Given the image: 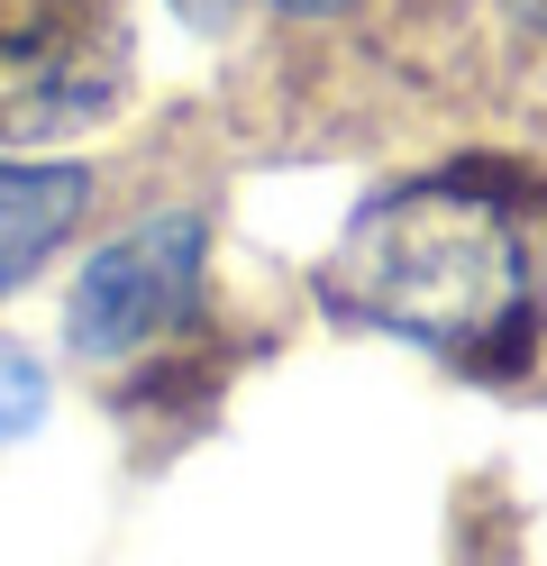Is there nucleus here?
Returning a JSON list of instances; mask_svg holds the SVG:
<instances>
[{"mask_svg":"<svg viewBox=\"0 0 547 566\" xmlns=\"http://www.w3.org/2000/svg\"><path fill=\"white\" fill-rule=\"evenodd\" d=\"M83 201H92L83 165H0V293H19V283L73 238Z\"/></svg>","mask_w":547,"mask_h":566,"instance_id":"4","label":"nucleus"},{"mask_svg":"<svg viewBox=\"0 0 547 566\" xmlns=\"http://www.w3.org/2000/svg\"><path fill=\"white\" fill-rule=\"evenodd\" d=\"M173 10L192 19V28H229V10H238V0H173Z\"/></svg>","mask_w":547,"mask_h":566,"instance_id":"6","label":"nucleus"},{"mask_svg":"<svg viewBox=\"0 0 547 566\" xmlns=\"http://www.w3.org/2000/svg\"><path fill=\"white\" fill-rule=\"evenodd\" d=\"M511 10H520V19H529V28H547V0H511Z\"/></svg>","mask_w":547,"mask_h":566,"instance_id":"8","label":"nucleus"},{"mask_svg":"<svg viewBox=\"0 0 547 566\" xmlns=\"http://www.w3.org/2000/svg\"><path fill=\"white\" fill-rule=\"evenodd\" d=\"M319 293L365 329H392L411 347L474 366L520 321V238H511V220L484 192L411 184L338 238Z\"/></svg>","mask_w":547,"mask_h":566,"instance_id":"1","label":"nucleus"},{"mask_svg":"<svg viewBox=\"0 0 547 566\" xmlns=\"http://www.w3.org/2000/svg\"><path fill=\"white\" fill-rule=\"evenodd\" d=\"M36 420H46V375H36V357L0 347V439H28Z\"/></svg>","mask_w":547,"mask_h":566,"instance_id":"5","label":"nucleus"},{"mask_svg":"<svg viewBox=\"0 0 547 566\" xmlns=\"http://www.w3.org/2000/svg\"><path fill=\"white\" fill-rule=\"evenodd\" d=\"M201 256H210V238H201V220H182V210L128 229L119 247H101L83 265V283L64 293V347L73 357H137V347H156L165 329L192 321Z\"/></svg>","mask_w":547,"mask_h":566,"instance_id":"3","label":"nucleus"},{"mask_svg":"<svg viewBox=\"0 0 547 566\" xmlns=\"http://www.w3.org/2000/svg\"><path fill=\"white\" fill-rule=\"evenodd\" d=\"M283 10H302V19H328V10H347V0H283Z\"/></svg>","mask_w":547,"mask_h":566,"instance_id":"7","label":"nucleus"},{"mask_svg":"<svg viewBox=\"0 0 547 566\" xmlns=\"http://www.w3.org/2000/svg\"><path fill=\"white\" fill-rule=\"evenodd\" d=\"M128 83V28L109 0H0V147L92 128Z\"/></svg>","mask_w":547,"mask_h":566,"instance_id":"2","label":"nucleus"}]
</instances>
